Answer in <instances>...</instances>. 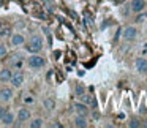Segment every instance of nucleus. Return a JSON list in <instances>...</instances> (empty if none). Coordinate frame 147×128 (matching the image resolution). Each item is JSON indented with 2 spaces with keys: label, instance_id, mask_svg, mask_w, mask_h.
<instances>
[{
  "label": "nucleus",
  "instance_id": "obj_1",
  "mask_svg": "<svg viewBox=\"0 0 147 128\" xmlns=\"http://www.w3.org/2000/svg\"><path fill=\"white\" fill-rule=\"evenodd\" d=\"M45 48V40H43L41 35H32L29 38V41L26 43V51L29 54H40Z\"/></svg>",
  "mask_w": 147,
  "mask_h": 128
},
{
  "label": "nucleus",
  "instance_id": "obj_2",
  "mask_svg": "<svg viewBox=\"0 0 147 128\" xmlns=\"http://www.w3.org/2000/svg\"><path fill=\"white\" fill-rule=\"evenodd\" d=\"M26 63L32 70H41L46 67V59L41 55V52L40 54H30L29 57H26Z\"/></svg>",
  "mask_w": 147,
  "mask_h": 128
},
{
  "label": "nucleus",
  "instance_id": "obj_3",
  "mask_svg": "<svg viewBox=\"0 0 147 128\" xmlns=\"http://www.w3.org/2000/svg\"><path fill=\"white\" fill-rule=\"evenodd\" d=\"M14 98V87L10 86H2L0 87V103L3 104H10Z\"/></svg>",
  "mask_w": 147,
  "mask_h": 128
},
{
  "label": "nucleus",
  "instance_id": "obj_4",
  "mask_svg": "<svg viewBox=\"0 0 147 128\" xmlns=\"http://www.w3.org/2000/svg\"><path fill=\"white\" fill-rule=\"evenodd\" d=\"M26 82V74L22 73V70H13V74H11V79H10V84L11 87L14 89H21Z\"/></svg>",
  "mask_w": 147,
  "mask_h": 128
},
{
  "label": "nucleus",
  "instance_id": "obj_5",
  "mask_svg": "<svg viewBox=\"0 0 147 128\" xmlns=\"http://www.w3.org/2000/svg\"><path fill=\"white\" fill-rule=\"evenodd\" d=\"M138 29L134 26H128V27H125L123 29V32H122V38L125 40V41H128V43H131V41H134V40L138 38Z\"/></svg>",
  "mask_w": 147,
  "mask_h": 128
},
{
  "label": "nucleus",
  "instance_id": "obj_6",
  "mask_svg": "<svg viewBox=\"0 0 147 128\" xmlns=\"http://www.w3.org/2000/svg\"><path fill=\"white\" fill-rule=\"evenodd\" d=\"M146 7H147L146 0H131V2H130V5H128L130 11H131V13H134V14L142 13V11L146 10Z\"/></svg>",
  "mask_w": 147,
  "mask_h": 128
},
{
  "label": "nucleus",
  "instance_id": "obj_7",
  "mask_svg": "<svg viewBox=\"0 0 147 128\" xmlns=\"http://www.w3.org/2000/svg\"><path fill=\"white\" fill-rule=\"evenodd\" d=\"M14 122H16V114L13 111H10V109L3 114V117L0 119V123L3 125V127H13Z\"/></svg>",
  "mask_w": 147,
  "mask_h": 128
},
{
  "label": "nucleus",
  "instance_id": "obj_8",
  "mask_svg": "<svg viewBox=\"0 0 147 128\" xmlns=\"http://www.w3.org/2000/svg\"><path fill=\"white\" fill-rule=\"evenodd\" d=\"M8 40H10V46H13V48H19L26 43V36L22 33H11Z\"/></svg>",
  "mask_w": 147,
  "mask_h": 128
},
{
  "label": "nucleus",
  "instance_id": "obj_9",
  "mask_svg": "<svg viewBox=\"0 0 147 128\" xmlns=\"http://www.w3.org/2000/svg\"><path fill=\"white\" fill-rule=\"evenodd\" d=\"M22 65H24V54H21V52L11 54V68L13 70H21Z\"/></svg>",
  "mask_w": 147,
  "mask_h": 128
},
{
  "label": "nucleus",
  "instance_id": "obj_10",
  "mask_svg": "<svg viewBox=\"0 0 147 128\" xmlns=\"http://www.w3.org/2000/svg\"><path fill=\"white\" fill-rule=\"evenodd\" d=\"M30 119H32V112H30V109L21 108L19 111H18V114H16V122L24 123V122H29Z\"/></svg>",
  "mask_w": 147,
  "mask_h": 128
},
{
  "label": "nucleus",
  "instance_id": "obj_11",
  "mask_svg": "<svg viewBox=\"0 0 147 128\" xmlns=\"http://www.w3.org/2000/svg\"><path fill=\"white\" fill-rule=\"evenodd\" d=\"M11 74H13V68L11 67H3L0 68V82L2 84H8L11 79Z\"/></svg>",
  "mask_w": 147,
  "mask_h": 128
},
{
  "label": "nucleus",
  "instance_id": "obj_12",
  "mask_svg": "<svg viewBox=\"0 0 147 128\" xmlns=\"http://www.w3.org/2000/svg\"><path fill=\"white\" fill-rule=\"evenodd\" d=\"M134 68H136L138 73L141 74H147V59L144 57H138L134 60Z\"/></svg>",
  "mask_w": 147,
  "mask_h": 128
},
{
  "label": "nucleus",
  "instance_id": "obj_13",
  "mask_svg": "<svg viewBox=\"0 0 147 128\" xmlns=\"http://www.w3.org/2000/svg\"><path fill=\"white\" fill-rule=\"evenodd\" d=\"M73 109H74V112H76V115H84V117H87V115H89V106L84 104V103H81V101L74 103Z\"/></svg>",
  "mask_w": 147,
  "mask_h": 128
},
{
  "label": "nucleus",
  "instance_id": "obj_14",
  "mask_svg": "<svg viewBox=\"0 0 147 128\" xmlns=\"http://www.w3.org/2000/svg\"><path fill=\"white\" fill-rule=\"evenodd\" d=\"M43 109L48 112H52L55 109V100L52 98V96H46L45 100H43Z\"/></svg>",
  "mask_w": 147,
  "mask_h": 128
},
{
  "label": "nucleus",
  "instance_id": "obj_15",
  "mask_svg": "<svg viewBox=\"0 0 147 128\" xmlns=\"http://www.w3.org/2000/svg\"><path fill=\"white\" fill-rule=\"evenodd\" d=\"M78 98H79L81 103H84V104H87V106H95V104H96L95 100H93V96L89 95V93H86V92H84L82 95H79Z\"/></svg>",
  "mask_w": 147,
  "mask_h": 128
},
{
  "label": "nucleus",
  "instance_id": "obj_16",
  "mask_svg": "<svg viewBox=\"0 0 147 128\" xmlns=\"http://www.w3.org/2000/svg\"><path fill=\"white\" fill-rule=\"evenodd\" d=\"M73 123H74V127H78V128H86L87 125H89V120H87V117H84V115H76Z\"/></svg>",
  "mask_w": 147,
  "mask_h": 128
},
{
  "label": "nucleus",
  "instance_id": "obj_17",
  "mask_svg": "<svg viewBox=\"0 0 147 128\" xmlns=\"http://www.w3.org/2000/svg\"><path fill=\"white\" fill-rule=\"evenodd\" d=\"M43 125H45V120H43L41 117H36V119H32V122L29 123L30 128H41Z\"/></svg>",
  "mask_w": 147,
  "mask_h": 128
},
{
  "label": "nucleus",
  "instance_id": "obj_18",
  "mask_svg": "<svg viewBox=\"0 0 147 128\" xmlns=\"http://www.w3.org/2000/svg\"><path fill=\"white\" fill-rule=\"evenodd\" d=\"M10 35H11V30L8 29V27H2V29H0V38L2 40L10 38Z\"/></svg>",
  "mask_w": 147,
  "mask_h": 128
},
{
  "label": "nucleus",
  "instance_id": "obj_19",
  "mask_svg": "<svg viewBox=\"0 0 147 128\" xmlns=\"http://www.w3.org/2000/svg\"><path fill=\"white\" fill-rule=\"evenodd\" d=\"M7 55H8V48H7V44L0 43V60H3Z\"/></svg>",
  "mask_w": 147,
  "mask_h": 128
},
{
  "label": "nucleus",
  "instance_id": "obj_20",
  "mask_svg": "<svg viewBox=\"0 0 147 128\" xmlns=\"http://www.w3.org/2000/svg\"><path fill=\"white\" fill-rule=\"evenodd\" d=\"M84 92H86V89H84V86H82V84H78V86L74 87V95H76V96L82 95Z\"/></svg>",
  "mask_w": 147,
  "mask_h": 128
},
{
  "label": "nucleus",
  "instance_id": "obj_21",
  "mask_svg": "<svg viewBox=\"0 0 147 128\" xmlns=\"http://www.w3.org/2000/svg\"><path fill=\"white\" fill-rule=\"evenodd\" d=\"M128 127H130V128H141V127H142V123H141L139 120H136V119H133V120H130Z\"/></svg>",
  "mask_w": 147,
  "mask_h": 128
},
{
  "label": "nucleus",
  "instance_id": "obj_22",
  "mask_svg": "<svg viewBox=\"0 0 147 128\" xmlns=\"http://www.w3.org/2000/svg\"><path fill=\"white\" fill-rule=\"evenodd\" d=\"M146 19H147L146 14H141V13H139V16L136 18V22H138V24H142V22H146Z\"/></svg>",
  "mask_w": 147,
  "mask_h": 128
},
{
  "label": "nucleus",
  "instance_id": "obj_23",
  "mask_svg": "<svg viewBox=\"0 0 147 128\" xmlns=\"http://www.w3.org/2000/svg\"><path fill=\"white\" fill-rule=\"evenodd\" d=\"M7 111H8V109H7V104H3V103H2V104H0V119L3 117V114H5Z\"/></svg>",
  "mask_w": 147,
  "mask_h": 128
},
{
  "label": "nucleus",
  "instance_id": "obj_24",
  "mask_svg": "<svg viewBox=\"0 0 147 128\" xmlns=\"http://www.w3.org/2000/svg\"><path fill=\"white\" fill-rule=\"evenodd\" d=\"M2 27H3V21L0 19V29H2Z\"/></svg>",
  "mask_w": 147,
  "mask_h": 128
}]
</instances>
